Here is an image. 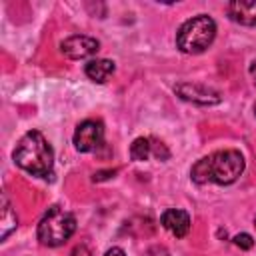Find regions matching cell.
I'll use <instances>...</instances> for the list:
<instances>
[{"instance_id": "6da1fadb", "label": "cell", "mask_w": 256, "mask_h": 256, "mask_svg": "<svg viewBox=\"0 0 256 256\" xmlns=\"http://www.w3.org/2000/svg\"><path fill=\"white\" fill-rule=\"evenodd\" d=\"M244 172V156L238 150H218L204 158H200L192 170L190 176L196 184H232L238 180V176Z\"/></svg>"}, {"instance_id": "7a4b0ae2", "label": "cell", "mask_w": 256, "mask_h": 256, "mask_svg": "<svg viewBox=\"0 0 256 256\" xmlns=\"http://www.w3.org/2000/svg\"><path fill=\"white\" fill-rule=\"evenodd\" d=\"M12 158H14L16 166H20L22 170H26L32 176H38V178L52 176L54 152H52L50 142L38 130H30L18 140V144L12 152Z\"/></svg>"}, {"instance_id": "3957f363", "label": "cell", "mask_w": 256, "mask_h": 256, "mask_svg": "<svg viewBox=\"0 0 256 256\" xmlns=\"http://www.w3.org/2000/svg\"><path fill=\"white\" fill-rule=\"evenodd\" d=\"M214 38L216 22L208 14H198L180 26L176 34V44L184 54H200L214 42Z\"/></svg>"}, {"instance_id": "277c9868", "label": "cell", "mask_w": 256, "mask_h": 256, "mask_svg": "<svg viewBox=\"0 0 256 256\" xmlns=\"http://www.w3.org/2000/svg\"><path fill=\"white\" fill-rule=\"evenodd\" d=\"M74 232H76V218H74V214L62 210L60 206H52L42 216V220L38 222V228H36L38 242L42 246H50V248L60 246L66 240H70V236Z\"/></svg>"}, {"instance_id": "5b68a950", "label": "cell", "mask_w": 256, "mask_h": 256, "mask_svg": "<svg viewBox=\"0 0 256 256\" xmlns=\"http://www.w3.org/2000/svg\"><path fill=\"white\" fill-rule=\"evenodd\" d=\"M104 140V126L100 120H84L74 130V148L78 152H94Z\"/></svg>"}, {"instance_id": "8992f818", "label": "cell", "mask_w": 256, "mask_h": 256, "mask_svg": "<svg viewBox=\"0 0 256 256\" xmlns=\"http://www.w3.org/2000/svg\"><path fill=\"white\" fill-rule=\"evenodd\" d=\"M174 92L186 100V102H194L200 106H214L222 100L220 92L206 86V84H196V82H180L174 86Z\"/></svg>"}, {"instance_id": "52a82bcc", "label": "cell", "mask_w": 256, "mask_h": 256, "mask_svg": "<svg viewBox=\"0 0 256 256\" xmlns=\"http://www.w3.org/2000/svg\"><path fill=\"white\" fill-rule=\"evenodd\" d=\"M60 50L70 60H84V58L94 56L100 50V42L86 34H74L60 44Z\"/></svg>"}, {"instance_id": "ba28073f", "label": "cell", "mask_w": 256, "mask_h": 256, "mask_svg": "<svg viewBox=\"0 0 256 256\" xmlns=\"http://www.w3.org/2000/svg\"><path fill=\"white\" fill-rule=\"evenodd\" d=\"M160 224L176 238H184L190 232V216L188 212L178 210V208H168L160 216Z\"/></svg>"}, {"instance_id": "9c48e42d", "label": "cell", "mask_w": 256, "mask_h": 256, "mask_svg": "<svg viewBox=\"0 0 256 256\" xmlns=\"http://www.w3.org/2000/svg\"><path fill=\"white\" fill-rule=\"evenodd\" d=\"M228 18L242 26H256V0H234L226 6Z\"/></svg>"}, {"instance_id": "30bf717a", "label": "cell", "mask_w": 256, "mask_h": 256, "mask_svg": "<svg viewBox=\"0 0 256 256\" xmlns=\"http://www.w3.org/2000/svg\"><path fill=\"white\" fill-rule=\"evenodd\" d=\"M114 70H116L114 62L108 60V58H96V60H90V62L84 66L86 76H88L90 80L98 82V84L106 82V78H108L110 74H114Z\"/></svg>"}, {"instance_id": "8fae6325", "label": "cell", "mask_w": 256, "mask_h": 256, "mask_svg": "<svg viewBox=\"0 0 256 256\" xmlns=\"http://www.w3.org/2000/svg\"><path fill=\"white\" fill-rule=\"evenodd\" d=\"M18 228V218L16 212L6 196V192H2V210H0V240H6L14 230Z\"/></svg>"}, {"instance_id": "7c38bea8", "label": "cell", "mask_w": 256, "mask_h": 256, "mask_svg": "<svg viewBox=\"0 0 256 256\" xmlns=\"http://www.w3.org/2000/svg\"><path fill=\"white\" fill-rule=\"evenodd\" d=\"M130 156H132V160H136V162L148 160V158L152 156V140H150V138H144V136L136 138V140L132 142V146H130Z\"/></svg>"}, {"instance_id": "4fadbf2b", "label": "cell", "mask_w": 256, "mask_h": 256, "mask_svg": "<svg viewBox=\"0 0 256 256\" xmlns=\"http://www.w3.org/2000/svg\"><path fill=\"white\" fill-rule=\"evenodd\" d=\"M150 140H152V156H156L158 160H168V158H170L168 148H166L162 142L154 140V138H150Z\"/></svg>"}, {"instance_id": "5bb4252c", "label": "cell", "mask_w": 256, "mask_h": 256, "mask_svg": "<svg viewBox=\"0 0 256 256\" xmlns=\"http://www.w3.org/2000/svg\"><path fill=\"white\" fill-rule=\"evenodd\" d=\"M234 244H236L240 250H250V248L254 246V240H252V236H250V234L240 232V234H236V236H234Z\"/></svg>"}, {"instance_id": "9a60e30c", "label": "cell", "mask_w": 256, "mask_h": 256, "mask_svg": "<svg viewBox=\"0 0 256 256\" xmlns=\"http://www.w3.org/2000/svg\"><path fill=\"white\" fill-rule=\"evenodd\" d=\"M116 168H106V170H98V172H94V176H92V180L94 182H104V180H110V178H114L116 176Z\"/></svg>"}, {"instance_id": "2e32d148", "label": "cell", "mask_w": 256, "mask_h": 256, "mask_svg": "<svg viewBox=\"0 0 256 256\" xmlns=\"http://www.w3.org/2000/svg\"><path fill=\"white\" fill-rule=\"evenodd\" d=\"M70 256H92V252L88 250V246L80 244V246H76V248L72 250V254H70Z\"/></svg>"}, {"instance_id": "e0dca14e", "label": "cell", "mask_w": 256, "mask_h": 256, "mask_svg": "<svg viewBox=\"0 0 256 256\" xmlns=\"http://www.w3.org/2000/svg\"><path fill=\"white\" fill-rule=\"evenodd\" d=\"M104 256H126V252L122 250V248H118V246H112V248H108L106 250V254Z\"/></svg>"}, {"instance_id": "ac0fdd59", "label": "cell", "mask_w": 256, "mask_h": 256, "mask_svg": "<svg viewBox=\"0 0 256 256\" xmlns=\"http://www.w3.org/2000/svg\"><path fill=\"white\" fill-rule=\"evenodd\" d=\"M250 76H252V80H254V84H256V60L250 64Z\"/></svg>"}, {"instance_id": "d6986e66", "label": "cell", "mask_w": 256, "mask_h": 256, "mask_svg": "<svg viewBox=\"0 0 256 256\" xmlns=\"http://www.w3.org/2000/svg\"><path fill=\"white\" fill-rule=\"evenodd\" d=\"M254 114H256V104H254Z\"/></svg>"}, {"instance_id": "ffe728a7", "label": "cell", "mask_w": 256, "mask_h": 256, "mask_svg": "<svg viewBox=\"0 0 256 256\" xmlns=\"http://www.w3.org/2000/svg\"><path fill=\"white\" fill-rule=\"evenodd\" d=\"M254 224H256V220H254Z\"/></svg>"}]
</instances>
